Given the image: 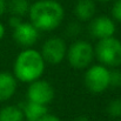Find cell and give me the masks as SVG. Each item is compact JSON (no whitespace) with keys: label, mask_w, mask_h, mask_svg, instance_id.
Masks as SVG:
<instances>
[{"label":"cell","mask_w":121,"mask_h":121,"mask_svg":"<svg viewBox=\"0 0 121 121\" xmlns=\"http://www.w3.org/2000/svg\"><path fill=\"white\" fill-rule=\"evenodd\" d=\"M119 121H121V120H119Z\"/></svg>","instance_id":"obj_25"},{"label":"cell","mask_w":121,"mask_h":121,"mask_svg":"<svg viewBox=\"0 0 121 121\" xmlns=\"http://www.w3.org/2000/svg\"><path fill=\"white\" fill-rule=\"evenodd\" d=\"M85 86L93 94H102L109 86V69L108 67L99 64L87 67L85 73Z\"/></svg>","instance_id":"obj_5"},{"label":"cell","mask_w":121,"mask_h":121,"mask_svg":"<svg viewBox=\"0 0 121 121\" xmlns=\"http://www.w3.org/2000/svg\"><path fill=\"white\" fill-rule=\"evenodd\" d=\"M111 12H112V19L121 22V0H114Z\"/></svg>","instance_id":"obj_17"},{"label":"cell","mask_w":121,"mask_h":121,"mask_svg":"<svg viewBox=\"0 0 121 121\" xmlns=\"http://www.w3.org/2000/svg\"><path fill=\"white\" fill-rule=\"evenodd\" d=\"M46 62L39 51L28 47L24 48L13 64V75L21 82L31 83L40 79L45 72Z\"/></svg>","instance_id":"obj_2"},{"label":"cell","mask_w":121,"mask_h":121,"mask_svg":"<svg viewBox=\"0 0 121 121\" xmlns=\"http://www.w3.org/2000/svg\"><path fill=\"white\" fill-rule=\"evenodd\" d=\"M25 117L19 106L8 105L0 109V121H24Z\"/></svg>","instance_id":"obj_13"},{"label":"cell","mask_w":121,"mask_h":121,"mask_svg":"<svg viewBox=\"0 0 121 121\" xmlns=\"http://www.w3.org/2000/svg\"><path fill=\"white\" fill-rule=\"evenodd\" d=\"M30 6L31 4L28 0H9V2H7V9L11 12V14L20 18L28 14Z\"/></svg>","instance_id":"obj_14"},{"label":"cell","mask_w":121,"mask_h":121,"mask_svg":"<svg viewBox=\"0 0 121 121\" xmlns=\"http://www.w3.org/2000/svg\"><path fill=\"white\" fill-rule=\"evenodd\" d=\"M89 21L91 22L88 26V31L93 38L101 40L109 37H114L117 32V25L112 18L107 15H99L94 17Z\"/></svg>","instance_id":"obj_8"},{"label":"cell","mask_w":121,"mask_h":121,"mask_svg":"<svg viewBox=\"0 0 121 121\" xmlns=\"http://www.w3.org/2000/svg\"><path fill=\"white\" fill-rule=\"evenodd\" d=\"M21 108L24 117L27 121H38L40 118H42L45 114H47V106L35 104L32 101H24L19 105Z\"/></svg>","instance_id":"obj_11"},{"label":"cell","mask_w":121,"mask_h":121,"mask_svg":"<svg viewBox=\"0 0 121 121\" xmlns=\"http://www.w3.org/2000/svg\"><path fill=\"white\" fill-rule=\"evenodd\" d=\"M40 53L46 64L59 65L66 58L67 45L62 38L52 37L43 42Z\"/></svg>","instance_id":"obj_6"},{"label":"cell","mask_w":121,"mask_h":121,"mask_svg":"<svg viewBox=\"0 0 121 121\" xmlns=\"http://www.w3.org/2000/svg\"><path fill=\"white\" fill-rule=\"evenodd\" d=\"M74 121H91L89 120V118L88 117H86V115H80V117H77Z\"/></svg>","instance_id":"obj_23"},{"label":"cell","mask_w":121,"mask_h":121,"mask_svg":"<svg viewBox=\"0 0 121 121\" xmlns=\"http://www.w3.org/2000/svg\"><path fill=\"white\" fill-rule=\"evenodd\" d=\"M54 96H55L54 87L47 80L38 79L31 82L27 88V100L35 104L47 106L53 101Z\"/></svg>","instance_id":"obj_7"},{"label":"cell","mask_w":121,"mask_h":121,"mask_svg":"<svg viewBox=\"0 0 121 121\" xmlns=\"http://www.w3.org/2000/svg\"><path fill=\"white\" fill-rule=\"evenodd\" d=\"M38 121H61V119L59 118V117H56V115H54V114H45L42 118H40Z\"/></svg>","instance_id":"obj_20"},{"label":"cell","mask_w":121,"mask_h":121,"mask_svg":"<svg viewBox=\"0 0 121 121\" xmlns=\"http://www.w3.org/2000/svg\"><path fill=\"white\" fill-rule=\"evenodd\" d=\"M7 11V1L6 0H0V18L6 13Z\"/></svg>","instance_id":"obj_21"},{"label":"cell","mask_w":121,"mask_h":121,"mask_svg":"<svg viewBox=\"0 0 121 121\" xmlns=\"http://www.w3.org/2000/svg\"><path fill=\"white\" fill-rule=\"evenodd\" d=\"M66 59L71 67L83 69L91 66L94 59V47L87 40H77L67 47Z\"/></svg>","instance_id":"obj_4"},{"label":"cell","mask_w":121,"mask_h":121,"mask_svg":"<svg viewBox=\"0 0 121 121\" xmlns=\"http://www.w3.org/2000/svg\"><path fill=\"white\" fill-rule=\"evenodd\" d=\"M28 18L39 32H51L62 24L65 9L56 0H38L30 6Z\"/></svg>","instance_id":"obj_1"},{"label":"cell","mask_w":121,"mask_h":121,"mask_svg":"<svg viewBox=\"0 0 121 121\" xmlns=\"http://www.w3.org/2000/svg\"><path fill=\"white\" fill-rule=\"evenodd\" d=\"M106 112L112 118H121V99H113L108 102Z\"/></svg>","instance_id":"obj_15"},{"label":"cell","mask_w":121,"mask_h":121,"mask_svg":"<svg viewBox=\"0 0 121 121\" xmlns=\"http://www.w3.org/2000/svg\"><path fill=\"white\" fill-rule=\"evenodd\" d=\"M18 80L9 72H0V102L9 100L17 92Z\"/></svg>","instance_id":"obj_10"},{"label":"cell","mask_w":121,"mask_h":121,"mask_svg":"<svg viewBox=\"0 0 121 121\" xmlns=\"http://www.w3.org/2000/svg\"><path fill=\"white\" fill-rule=\"evenodd\" d=\"M96 1H100V2H109V1H114V0H96Z\"/></svg>","instance_id":"obj_24"},{"label":"cell","mask_w":121,"mask_h":121,"mask_svg":"<svg viewBox=\"0 0 121 121\" xmlns=\"http://www.w3.org/2000/svg\"><path fill=\"white\" fill-rule=\"evenodd\" d=\"M96 6L94 0H78L74 6V14L80 21H89L94 18Z\"/></svg>","instance_id":"obj_12"},{"label":"cell","mask_w":121,"mask_h":121,"mask_svg":"<svg viewBox=\"0 0 121 121\" xmlns=\"http://www.w3.org/2000/svg\"><path fill=\"white\" fill-rule=\"evenodd\" d=\"M5 32H6V28H5L4 24H2V22H0V40L5 37Z\"/></svg>","instance_id":"obj_22"},{"label":"cell","mask_w":121,"mask_h":121,"mask_svg":"<svg viewBox=\"0 0 121 121\" xmlns=\"http://www.w3.org/2000/svg\"><path fill=\"white\" fill-rule=\"evenodd\" d=\"M81 32V27L78 22H71L68 24L67 28H66V33L68 37H77Z\"/></svg>","instance_id":"obj_18"},{"label":"cell","mask_w":121,"mask_h":121,"mask_svg":"<svg viewBox=\"0 0 121 121\" xmlns=\"http://www.w3.org/2000/svg\"><path fill=\"white\" fill-rule=\"evenodd\" d=\"M94 56L106 67L118 68L121 66V40L115 37L101 39L96 42Z\"/></svg>","instance_id":"obj_3"},{"label":"cell","mask_w":121,"mask_h":121,"mask_svg":"<svg viewBox=\"0 0 121 121\" xmlns=\"http://www.w3.org/2000/svg\"><path fill=\"white\" fill-rule=\"evenodd\" d=\"M109 86L112 87H121V71L118 68H113L109 71Z\"/></svg>","instance_id":"obj_16"},{"label":"cell","mask_w":121,"mask_h":121,"mask_svg":"<svg viewBox=\"0 0 121 121\" xmlns=\"http://www.w3.org/2000/svg\"><path fill=\"white\" fill-rule=\"evenodd\" d=\"M22 21V19L20 18V17H17V15H12L11 18H9V20H8V24H9V26H11V28H14V27H17L20 22Z\"/></svg>","instance_id":"obj_19"},{"label":"cell","mask_w":121,"mask_h":121,"mask_svg":"<svg viewBox=\"0 0 121 121\" xmlns=\"http://www.w3.org/2000/svg\"><path fill=\"white\" fill-rule=\"evenodd\" d=\"M13 30V39L24 48L32 47L39 39V31L28 21H21Z\"/></svg>","instance_id":"obj_9"}]
</instances>
